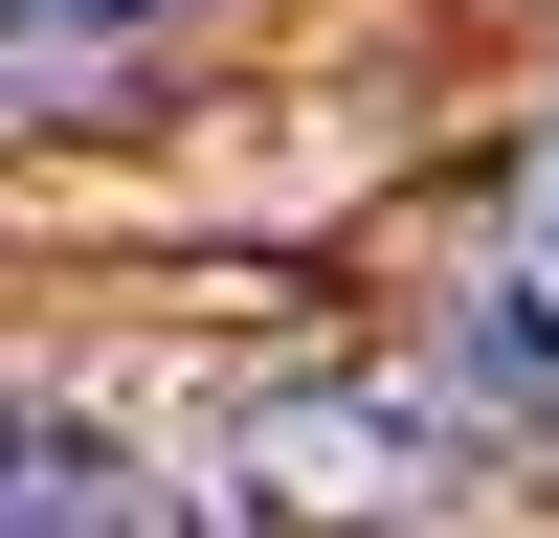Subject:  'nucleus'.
I'll return each mask as SVG.
<instances>
[{"label": "nucleus", "instance_id": "1", "mask_svg": "<svg viewBox=\"0 0 559 538\" xmlns=\"http://www.w3.org/2000/svg\"><path fill=\"white\" fill-rule=\"evenodd\" d=\"M269 471H292V493H358V516H381V493H426V471H448V404H403V382H313L292 426H269Z\"/></svg>", "mask_w": 559, "mask_h": 538}, {"label": "nucleus", "instance_id": "2", "mask_svg": "<svg viewBox=\"0 0 559 538\" xmlns=\"http://www.w3.org/2000/svg\"><path fill=\"white\" fill-rule=\"evenodd\" d=\"M179 23H202V0H0V113H23V90H112V68H157Z\"/></svg>", "mask_w": 559, "mask_h": 538}, {"label": "nucleus", "instance_id": "3", "mask_svg": "<svg viewBox=\"0 0 559 538\" xmlns=\"http://www.w3.org/2000/svg\"><path fill=\"white\" fill-rule=\"evenodd\" d=\"M448 337H471V382H492V404H559V247H515Z\"/></svg>", "mask_w": 559, "mask_h": 538}, {"label": "nucleus", "instance_id": "4", "mask_svg": "<svg viewBox=\"0 0 559 538\" xmlns=\"http://www.w3.org/2000/svg\"><path fill=\"white\" fill-rule=\"evenodd\" d=\"M537 247H559V113H537Z\"/></svg>", "mask_w": 559, "mask_h": 538}]
</instances>
